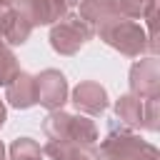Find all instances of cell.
<instances>
[{
  "label": "cell",
  "instance_id": "cell-1",
  "mask_svg": "<svg viewBox=\"0 0 160 160\" xmlns=\"http://www.w3.org/2000/svg\"><path fill=\"white\" fill-rule=\"evenodd\" d=\"M100 158L102 160H160V152L155 145L142 142L128 128L110 125V132L100 142Z\"/></svg>",
  "mask_w": 160,
  "mask_h": 160
},
{
  "label": "cell",
  "instance_id": "cell-2",
  "mask_svg": "<svg viewBox=\"0 0 160 160\" xmlns=\"http://www.w3.org/2000/svg\"><path fill=\"white\" fill-rule=\"evenodd\" d=\"M95 32L100 35V40H105L110 48H115L118 52H122L128 58H140V55L150 52V42H148L145 30L128 18H115L110 22H105L102 28H98Z\"/></svg>",
  "mask_w": 160,
  "mask_h": 160
},
{
  "label": "cell",
  "instance_id": "cell-3",
  "mask_svg": "<svg viewBox=\"0 0 160 160\" xmlns=\"http://www.w3.org/2000/svg\"><path fill=\"white\" fill-rule=\"evenodd\" d=\"M92 35L95 32L90 30V25L80 15L68 12L58 22H52V28H50V45L60 55H75Z\"/></svg>",
  "mask_w": 160,
  "mask_h": 160
},
{
  "label": "cell",
  "instance_id": "cell-4",
  "mask_svg": "<svg viewBox=\"0 0 160 160\" xmlns=\"http://www.w3.org/2000/svg\"><path fill=\"white\" fill-rule=\"evenodd\" d=\"M130 92L140 100L160 98V60L155 55L138 60L130 68Z\"/></svg>",
  "mask_w": 160,
  "mask_h": 160
},
{
  "label": "cell",
  "instance_id": "cell-5",
  "mask_svg": "<svg viewBox=\"0 0 160 160\" xmlns=\"http://www.w3.org/2000/svg\"><path fill=\"white\" fill-rule=\"evenodd\" d=\"M35 92H38V102L42 108L58 110L68 100V80L60 70L48 68L40 75H35Z\"/></svg>",
  "mask_w": 160,
  "mask_h": 160
},
{
  "label": "cell",
  "instance_id": "cell-6",
  "mask_svg": "<svg viewBox=\"0 0 160 160\" xmlns=\"http://www.w3.org/2000/svg\"><path fill=\"white\" fill-rule=\"evenodd\" d=\"M28 20L30 25H52L62 15H68V8L60 0H15L12 2Z\"/></svg>",
  "mask_w": 160,
  "mask_h": 160
},
{
  "label": "cell",
  "instance_id": "cell-7",
  "mask_svg": "<svg viewBox=\"0 0 160 160\" xmlns=\"http://www.w3.org/2000/svg\"><path fill=\"white\" fill-rule=\"evenodd\" d=\"M72 105L85 115H100L108 108V90L95 80H82L72 90Z\"/></svg>",
  "mask_w": 160,
  "mask_h": 160
},
{
  "label": "cell",
  "instance_id": "cell-8",
  "mask_svg": "<svg viewBox=\"0 0 160 160\" xmlns=\"http://www.w3.org/2000/svg\"><path fill=\"white\" fill-rule=\"evenodd\" d=\"M5 100H8V105H12V108H18V110H28V108L38 105L35 75L20 70V72L5 85Z\"/></svg>",
  "mask_w": 160,
  "mask_h": 160
},
{
  "label": "cell",
  "instance_id": "cell-9",
  "mask_svg": "<svg viewBox=\"0 0 160 160\" xmlns=\"http://www.w3.org/2000/svg\"><path fill=\"white\" fill-rule=\"evenodd\" d=\"M42 152L50 160H102L95 145H82L72 140H48Z\"/></svg>",
  "mask_w": 160,
  "mask_h": 160
},
{
  "label": "cell",
  "instance_id": "cell-10",
  "mask_svg": "<svg viewBox=\"0 0 160 160\" xmlns=\"http://www.w3.org/2000/svg\"><path fill=\"white\" fill-rule=\"evenodd\" d=\"M30 32H32L30 20H28L15 5H10V8L5 10L2 20H0V35H2V40H5L8 45H22V42L30 38Z\"/></svg>",
  "mask_w": 160,
  "mask_h": 160
},
{
  "label": "cell",
  "instance_id": "cell-11",
  "mask_svg": "<svg viewBox=\"0 0 160 160\" xmlns=\"http://www.w3.org/2000/svg\"><path fill=\"white\" fill-rule=\"evenodd\" d=\"M78 5H80V18L90 25L92 32L98 28H102L105 22H110L115 18H122L112 0H80Z\"/></svg>",
  "mask_w": 160,
  "mask_h": 160
},
{
  "label": "cell",
  "instance_id": "cell-12",
  "mask_svg": "<svg viewBox=\"0 0 160 160\" xmlns=\"http://www.w3.org/2000/svg\"><path fill=\"white\" fill-rule=\"evenodd\" d=\"M115 115L122 125L128 128H140L142 125V100L132 92H125L115 100Z\"/></svg>",
  "mask_w": 160,
  "mask_h": 160
},
{
  "label": "cell",
  "instance_id": "cell-13",
  "mask_svg": "<svg viewBox=\"0 0 160 160\" xmlns=\"http://www.w3.org/2000/svg\"><path fill=\"white\" fill-rule=\"evenodd\" d=\"M68 140L72 142H82V145H95L98 142V128L90 118H82V115H72L70 118V132H68Z\"/></svg>",
  "mask_w": 160,
  "mask_h": 160
},
{
  "label": "cell",
  "instance_id": "cell-14",
  "mask_svg": "<svg viewBox=\"0 0 160 160\" xmlns=\"http://www.w3.org/2000/svg\"><path fill=\"white\" fill-rule=\"evenodd\" d=\"M8 155H10V160H40L42 148L30 138H18V140H12Z\"/></svg>",
  "mask_w": 160,
  "mask_h": 160
},
{
  "label": "cell",
  "instance_id": "cell-15",
  "mask_svg": "<svg viewBox=\"0 0 160 160\" xmlns=\"http://www.w3.org/2000/svg\"><path fill=\"white\" fill-rule=\"evenodd\" d=\"M18 72H20L18 58L12 55V50L8 48V42H5L2 35H0V85H8Z\"/></svg>",
  "mask_w": 160,
  "mask_h": 160
},
{
  "label": "cell",
  "instance_id": "cell-16",
  "mask_svg": "<svg viewBox=\"0 0 160 160\" xmlns=\"http://www.w3.org/2000/svg\"><path fill=\"white\" fill-rule=\"evenodd\" d=\"M112 2L122 18H145V12L158 5V0H112Z\"/></svg>",
  "mask_w": 160,
  "mask_h": 160
},
{
  "label": "cell",
  "instance_id": "cell-17",
  "mask_svg": "<svg viewBox=\"0 0 160 160\" xmlns=\"http://www.w3.org/2000/svg\"><path fill=\"white\" fill-rule=\"evenodd\" d=\"M145 130L155 132L160 130V98H148V102H142V125Z\"/></svg>",
  "mask_w": 160,
  "mask_h": 160
},
{
  "label": "cell",
  "instance_id": "cell-18",
  "mask_svg": "<svg viewBox=\"0 0 160 160\" xmlns=\"http://www.w3.org/2000/svg\"><path fill=\"white\" fill-rule=\"evenodd\" d=\"M5 118H8V112H5V102L0 100V128L5 125Z\"/></svg>",
  "mask_w": 160,
  "mask_h": 160
},
{
  "label": "cell",
  "instance_id": "cell-19",
  "mask_svg": "<svg viewBox=\"0 0 160 160\" xmlns=\"http://www.w3.org/2000/svg\"><path fill=\"white\" fill-rule=\"evenodd\" d=\"M60 2H62V5H65V8H68V10H70V8H75V5H78V2H80V0H60Z\"/></svg>",
  "mask_w": 160,
  "mask_h": 160
},
{
  "label": "cell",
  "instance_id": "cell-20",
  "mask_svg": "<svg viewBox=\"0 0 160 160\" xmlns=\"http://www.w3.org/2000/svg\"><path fill=\"white\" fill-rule=\"evenodd\" d=\"M0 160H5V145H2V140H0Z\"/></svg>",
  "mask_w": 160,
  "mask_h": 160
},
{
  "label": "cell",
  "instance_id": "cell-21",
  "mask_svg": "<svg viewBox=\"0 0 160 160\" xmlns=\"http://www.w3.org/2000/svg\"><path fill=\"white\" fill-rule=\"evenodd\" d=\"M0 2H2V5H5V8H10V5H12V2H15V0H0Z\"/></svg>",
  "mask_w": 160,
  "mask_h": 160
},
{
  "label": "cell",
  "instance_id": "cell-22",
  "mask_svg": "<svg viewBox=\"0 0 160 160\" xmlns=\"http://www.w3.org/2000/svg\"><path fill=\"white\" fill-rule=\"evenodd\" d=\"M5 10H8V8H5V5L0 2V20H2V15H5Z\"/></svg>",
  "mask_w": 160,
  "mask_h": 160
}]
</instances>
